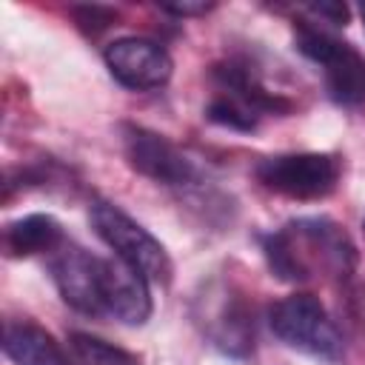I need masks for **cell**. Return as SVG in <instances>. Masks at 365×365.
<instances>
[{
    "label": "cell",
    "instance_id": "cell-1",
    "mask_svg": "<svg viewBox=\"0 0 365 365\" xmlns=\"http://www.w3.org/2000/svg\"><path fill=\"white\" fill-rule=\"evenodd\" d=\"M268 268L282 282H308L317 277L345 279L356 268V245L331 217H299L262 240Z\"/></svg>",
    "mask_w": 365,
    "mask_h": 365
},
{
    "label": "cell",
    "instance_id": "cell-2",
    "mask_svg": "<svg viewBox=\"0 0 365 365\" xmlns=\"http://www.w3.org/2000/svg\"><path fill=\"white\" fill-rule=\"evenodd\" d=\"M214 97L205 108V117L217 125L234 131H251L268 114H285L291 103L265 88L259 71L242 60L228 57L214 66Z\"/></svg>",
    "mask_w": 365,
    "mask_h": 365
},
{
    "label": "cell",
    "instance_id": "cell-3",
    "mask_svg": "<svg viewBox=\"0 0 365 365\" xmlns=\"http://www.w3.org/2000/svg\"><path fill=\"white\" fill-rule=\"evenodd\" d=\"M268 325L279 342L297 348L322 362H339L345 356V339L314 294H288L268 308Z\"/></svg>",
    "mask_w": 365,
    "mask_h": 365
},
{
    "label": "cell",
    "instance_id": "cell-4",
    "mask_svg": "<svg viewBox=\"0 0 365 365\" xmlns=\"http://www.w3.org/2000/svg\"><path fill=\"white\" fill-rule=\"evenodd\" d=\"M88 217H91L97 237L117 254V259H123L125 265L140 271L148 282H157V285L171 282L174 265H171L165 245L148 228H143L134 217H128L120 205L97 200V202H91Z\"/></svg>",
    "mask_w": 365,
    "mask_h": 365
},
{
    "label": "cell",
    "instance_id": "cell-5",
    "mask_svg": "<svg viewBox=\"0 0 365 365\" xmlns=\"http://www.w3.org/2000/svg\"><path fill=\"white\" fill-rule=\"evenodd\" d=\"M297 51L322 68L325 88L334 103L345 108L365 106V57L345 40L319 29L317 23H299L294 31Z\"/></svg>",
    "mask_w": 365,
    "mask_h": 365
},
{
    "label": "cell",
    "instance_id": "cell-6",
    "mask_svg": "<svg viewBox=\"0 0 365 365\" xmlns=\"http://www.w3.org/2000/svg\"><path fill=\"white\" fill-rule=\"evenodd\" d=\"M342 177V160L328 151L274 154L257 165V180L288 200H322Z\"/></svg>",
    "mask_w": 365,
    "mask_h": 365
},
{
    "label": "cell",
    "instance_id": "cell-7",
    "mask_svg": "<svg viewBox=\"0 0 365 365\" xmlns=\"http://www.w3.org/2000/svg\"><path fill=\"white\" fill-rule=\"evenodd\" d=\"M120 143H123V157L125 163L163 185H191L197 182V165L191 163V157H185L168 137L145 128V125H134V123H123L120 125Z\"/></svg>",
    "mask_w": 365,
    "mask_h": 365
},
{
    "label": "cell",
    "instance_id": "cell-8",
    "mask_svg": "<svg viewBox=\"0 0 365 365\" xmlns=\"http://www.w3.org/2000/svg\"><path fill=\"white\" fill-rule=\"evenodd\" d=\"M202 331L214 348L228 356H248L254 351V311L231 285H217L202 294Z\"/></svg>",
    "mask_w": 365,
    "mask_h": 365
},
{
    "label": "cell",
    "instance_id": "cell-9",
    "mask_svg": "<svg viewBox=\"0 0 365 365\" xmlns=\"http://www.w3.org/2000/svg\"><path fill=\"white\" fill-rule=\"evenodd\" d=\"M106 68L111 77L131 91H154L171 80L174 60L171 54L148 37H120L103 51Z\"/></svg>",
    "mask_w": 365,
    "mask_h": 365
},
{
    "label": "cell",
    "instance_id": "cell-10",
    "mask_svg": "<svg viewBox=\"0 0 365 365\" xmlns=\"http://www.w3.org/2000/svg\"><path fill=\"white\" fill-rule=\"evenodd\" d=\"M103 265L106 259L80 245L63 242L48 262L63 302L80 314H103Z\"/></svg>",
    "mask_w": 365,
    "mask_h": 365
},
{
    "label": "cell",
    "instance_id": "cell-11",
    "mask_svg": "<svg viewBox=\"0 0 365 365\" xmlns=\"http://www.w3.org/2000/svg\"><path fill=\"white\" fill-rule=\"evenodd\" d=\"M103 314L123 325H143L151 317L148 279L123 259H106L103 265Z\"/></svg>",
    "mask_w": 365,
    "mask_h": 365
},
{
    "label": "cell",
    "instance_id": "cell-12",
    "mask_svg": "<svg viewBox=\"0 0 365 365\" xmlns=\"http://www.w3.org/2000/svg\"><path fill=\"white\" fill-rule=\"evenodd\" d=\"M3 354L14 365H74L63 345L29 319H9L3 328Z\"/></svg>",
    "mask_w": 365,
    "mask_h": 365
},
{
    "label": "cell",
    "instance_id": "cell-13",
    "mask_svg": "<svg viewBox=\"0 0 365 365\" xmlns=\"http://www.w3.org/2000/svg\"><path fill=\"white\" fill-rule=\"evenodd\" d=\"M66 242L63 225L51 214H26L6 225L3 245L9 257H34L54 254Z\"/></svg>",
    "mask_w": 365,
    "mask_h": 365
},
{
    "label": "cell",
    "instance_id": "cell-14",
    "mask_svg": "<svg viewBox=\"0 0 365 365\" xmlns=\"http://www.w3.org/2000/svg\"><path fill=\"white\" fill-rule=\"evenodd\" d=\"M68 356L74 365H140L131 351L83 331H74L68 336Z\"/></svg>",
    "mask_w": 365,
    "mask_h": 365
},
{
    "label": "cell",
    "instance_id": "cell-15",
    "mask_svg": "<svg viewBox=\"0 0 365 365\" xmlns=\"http://www.w3.org/2000/svg\"><path fill=\"white\" fill-rule=\"evenodd\" d=\"M71 14H74L77 26H80L83 31H88V34H97V31L108 29V26L117 20V11L108 9V6H77Z\"/></svg>",
    "mask_w": 365,
    "mask_h": 365
},
{
    "label": "cell",
    "instance_id": "cell-16",
    "mask_svg": "<svg viewBox=\"0 0 365 365\" xmlns=\"http://www.w3.org/2000/svg\"><path fill=\"white\" fill-rule=\"evenodd\" d=\"M211 9H214V3H163L160 6V11L174 14V17H197V14H205Z\"/></svg>",
    "mask_w": 365,
    "mask_h": 365
},
{
    "label": "cell",
    "instance_id": "cell-17",
    "mask_svg": "<svg viewBox=\"0 0 365 365\" xmlns=\"http://www.w3.org/2000/svg\"><path fill=\"white\" fill-rule=\"evenodd\" d=\"M308 11L319 14V17H322L325 23H331V26H345V20H348V9L339 6V3H317V6H311Z\"/></svg>",
    "mask_w": 365,
    "mask_h": 365
},
{
    "label": "cell",
    "instance_id": "cell-18",
    "mask_svg": "<svg viewBox=\"0 0 365 365\" xmlns=\"http://www.w3.org/2000/svg\"><path fill=\"white\" fill-rule=\"evenodd\" d=\"M359 17H362V26H365V3L359 6Z\"/></svg>",
    "mask_w": 365,
    "mask_h": 365
},
{
    "label": "cell",
    "instance_id": "cell-19",
    "mask_svg": "<svg viewBox=\"0 0 365 365\" xmlns=\"http://www.w3.org/2000/svg\"><path fill=\"white\" fill-rule=\"evenodd\" d=\"M362 228H365V222H362Z\"/></svg>",
    "mask_w": 365,
    "mask_h": 365
}]
</instances>
